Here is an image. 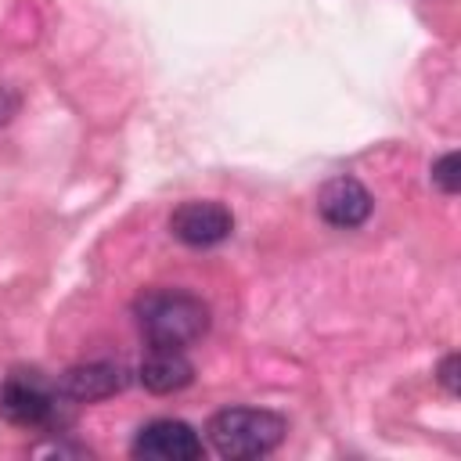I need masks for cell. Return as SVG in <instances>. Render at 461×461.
I'll use <instances>...</instances> for the list:
<instances>
[{"mask_svg":"<svg viewBox=\"0 0 461 461\" xmlns=\"http://www.w3.org/2000/svg\"><path fill=\"white\" fill-rule=\"evenodd\" d=\"M133 317L148 346L187 349L209 331V306L180 288H151L133 299Z\"/></svg>","mask_w":461,"mask_h":461,"instance_id":"6da1fadb","label":"cell"},{"mask_svg":"<svg viewBox=\"0 0 461 461\" xmlns=\"http://www.w3.org/2000/svg\"><path fill=\"white\" fill-rule=\"evenodd\" d=\"M285 432H288V421L267 407H223L205 425L212 450L227 461L267 457L270 450L281 447Z\"/></svg>","mask_w":461,"mask_h":461,"instance_id":"7a4b0ae2","label":"cell"},{"mask_svg":"<svg viewBox=\"0 0 461 461\" xmlns=\"http://www.w3.org/2000/svg\"><path fill=\"white\" fill-rule=\"evenodd\" d=\"M58 385L50 389L36 371H14L0 385V418L18 429H43L58 418Z\"/></svg>","mask_w":461,"mask_h":461,"instance_id":"3957f363","label":"cell"},{"mask_svg":"<svg viewBox=\"0 0 461 461\" xmlns=\"http://www.w3.org/2000/svg\"><path fill=\"white\" fill-rule=\"evenodd\" d=\"M133 457L144 461H198L202 457V436L176 418H155L133 436Z\"/></svg>","mask_w":461,"mask_h":461,"instance_id":"277c9868","label":"cell"},{"mask_svg":"<svg viewBox=\"0 0 461 461\" xmlns=\"http://www.w3.org/2000/svg\"><path fill=\"white\" fill-rule=\"evenodd\" d=\"M169 230H173L176 241H184L191 249H212V245H220V241L230 238L234 216L220 202H198L194 198V202H184V205L173 209Z\"/></svg>","mask_w":461,"mask_h":461,"instance_id":"5b68a950","label":"cell"},{"mask_svg":"<svg viewBox=\"0 0 461 461\" xmlns=\"http://www.w3.org/2000/svg\"><path fill=\"white\" fill-rule=\"evenodd\" d=\"M371 191L357 180V176H331L321 184L317 191V212L324 223L339 227V230H353L371 216Z\"/></svg>","mask_w":461,"mask_h":461,"instance_id":"8992f818","label":"cell"},{"mask_svg":"<svg viewBox=\"0 0 461 461\" xmlns=\"http://www.w3.org/2000/svg\"><path fill=\"white\" fill-rule=\"evenodd\" d=\"M130 385V371L115 360H90V364H76L61 375L58 382V393L61 400H72V403H97V400H108L115 393H122Z\"/></svg>","mask_w":461,"mask_h":461,"instance_id":"52a82bcc","label":"cell"},{"mask_svg":"<svg viewBox=\"0 0 461 461\" xmlns=\"http://www.w3.org/2000/svg\"><path fill=\"white\" fill-rule=\"evenodd\" d=\"M137 378L148 393L155 396H166V393H180L191 385L194 378V364L184 357V349H162V346H151L144 364L137 367Z\"/></svg>","mask_w":461,"mask_h":461,"instance_id":"ba28073f","label":"cell"},{"mask_svg":"<svg viewBox=\"0 0 461 461\" xmlns=\"http://www.w3.org/2000/svg\"><path fill=\"white\" fill-rule=\"evenodd\" d=\"M461 158H457V151H447V155H439L436 162H432V184L443 191V194H457L461 191Z\"/></svg>","mask_w":461,"mask_h":461,"instance_id":"9c48e42d","label":"cell"},{"mask_svg":"<svg viewBox=\"0 0 461 461\" xmlns=\"http://www.w3.org/2000/svg\"><path fill=\"white\" fill-rule=\"evenodd\" d=\"M457 371H461V357H457V353H447V357L439 360V367H436V382H439L450 396L461 393V378H457Z\"/></svg>","mask_w":461,"mask_h":461,"instance_id":"30bf717a","label":"cell"}]
</instances>
